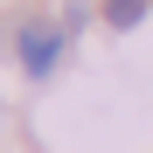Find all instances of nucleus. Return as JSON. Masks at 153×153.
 <instances>
[{"mask_svg":"<svg viewBox=\"0 0 153 153\" xmlns=\"http://www.w3.org/2000/svg\"><path fill=\"white\" fill-rule=\"evenodd\" d=\"M56 56H63V28L28 21V28H21V70H28V76H42V70H56Z\"/></svg>","mask_w":153,"mask_h":153,"instance_id":"nucleus-1","label":"nucleus"},{"mask_svg":"<svg viewBox=\"0 0 153 153\" xmlns=\"http://www.w3.org/2000/svg\"><path fill=\"white\" fill-rule=\"evenodd\" d=\"M105 21H111V28H139V21H146V0H111Z\"/></svg>","mask_w":153,"mask_h":153,"instance_id":"nucleus-2","label":"nucleus"}]
</instances>
